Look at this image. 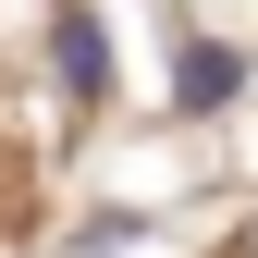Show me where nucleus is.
I'll return each instance as SVG.
<instances>
[{
	"mask_svg": "<svg viewBox=\"0 0 258 258\" xmlns=\"http://www.w3.org/2000/svg\"><path fill=\"white\" fill-rule=\"evenodd\" d=\"M49 74L74 86V99H99V74H111V61H99V25H86V13H49Z\"/></svg>",
	"mask_w": 258,
	"mask_h": 258,
	"instance_id": "f257e3e1",
	"label": "nucleus"
},
{
	"mask_svg": "<svg viewBox=\"0 0 258 258\" xmlns=\"http://www.w3.org/2000/svg\"><path fill=\"white\" fill-rule=\"evenodd\" d=\"M246 258H258V246H246Z\"/></svg>",
	"mask_w": 258,
	"mask_h": 258,
	"instance_id": "7ed1b4c3",
	"label": "nucleus"
},
{
	"mask_svg": "<svg viewBox=\"0 0 258 258\" xmlns=\"http://www.w3.org/2000/svg\"><path fill=\"white\" fill-rule=\"evenodd\" d=\"M234 86H246V61H234V49H184V61H172V99H184V111H221Z\"/></svg>",
	"mask_w": 258,
	"mask_h": 258,
	"instance_id": "f03ea898",
	"label": "nucleus"
}]
</instances>
